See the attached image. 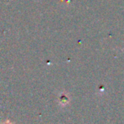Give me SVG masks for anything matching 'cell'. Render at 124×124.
I'll return each instance as SVG.
<instances>
[{
	"mask_svg": "<svg viewBox=\"0 0 124 124\" xmlns=\"http://www.w3.org/2000/svg\"><path fill=\"white\" fill-rule=\"evenodd\" d=\"M4 124H10V123H9V122H8V121H7L6 123H5Z\"/></svg>",
	"mask_w": 124,
	"mask_h": 124,
	"instance_id": "obj_1",
	"label": "cell"
}]
</instances>
